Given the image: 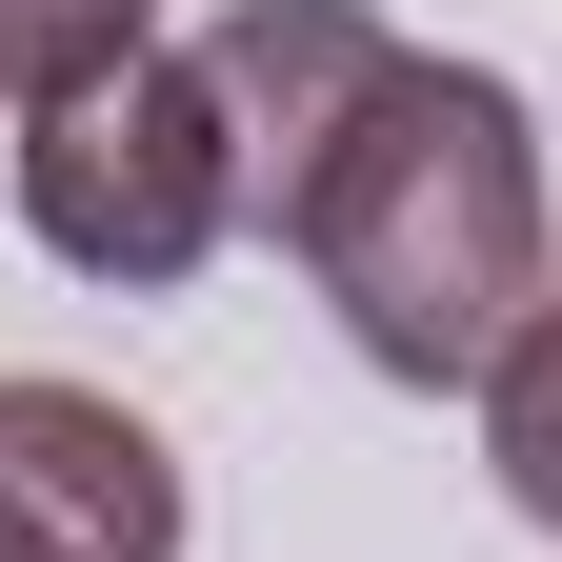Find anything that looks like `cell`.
Segmentation results:
<instances>
[{"label": "cell", "mask_w": 562, "mask_h": 562, "mask_svg": "<svg viewBox=\"0 0 562 562\" xmlns=\"http://www.w3.org/2000/svg\"><path fill=\"white\" fill-rule=\"evenodd\" d=\"M0 562H181V442L101 382H0Z\"/></svg>", "instance_id": "3957f363"}, {"label": "cell", "mask_w": 562, "mask_h": 562, "mask_svg": "<svg viewBox=\"0 0 562 562\" xmlns=\"http://www.w3.org/2000/svg\"><path fill=\"white\" fill-rule=\"evenodd\" d=\"M482 462H503V503L562 542V302L503 341V362H482Z\"/></svg>", "instance_id": "277c9868"}, {"label": "cell", "mask_w": 562, "mask_h": 562, "mask_svg": "<svg viewBox=\"0 0 562 562\" xmlns=\"http://www.w3.org/2000/svg\"><path fill=\"white\" fill-rule=\"evenodd\" d=\"M161 0H0V101L21 81H81V60H140Z\"/></svg>", "instance_id": "5b68a950"}, {"label": "cell", "mask_w": 562, "mask_h": 562, "mask_svg": "<svg viewBox=\"0 0 562 562\" xmlns=\"http://www.w3.org/2000/svg\"><path fill=\"white\" fill-rule=\"evenodd\" d=\"M21 241L60 281H121V302H161L241 241V161H222V101H201L181 41L21 81Z\"/></svg>", "instance_id": "7a4b0ae2"}, {"label": "cell", "mask_w": 562, "mask_h": 562, "mask_svg": "<svg viewBox=\"0 0 562 562\" xmlns=\"http://www.w3.org/2000/svg\"><path fill=\"white\" fill-rule=\"evenodd\" d=\"M261 241L341 302V341H362L382 382L422 402H482V362L562 302V201H542V121L522 81H482V60L402 41L362 101L322 121V161L261 201Z\"/></svg>", "instance_id": "6da1fadb"}]
</instances>
